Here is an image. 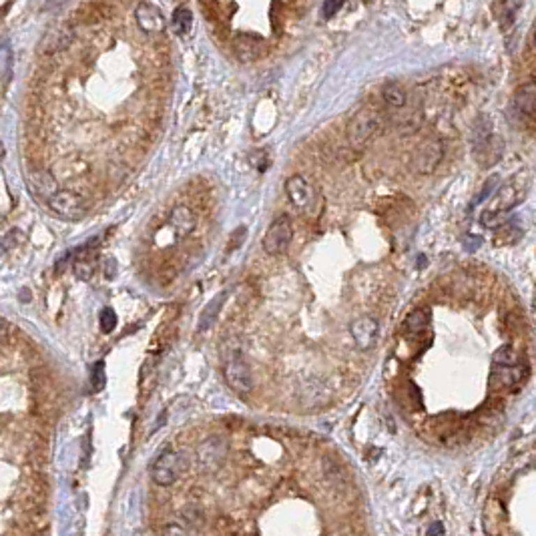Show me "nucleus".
Masks as SVG:
<instances>
[{"label":"nucleus","instance_id":"obj_1","mask_svg":"<svg viewBox=\"0 0 536 536\" xmlns=\"http://www.w3.org/2000/svg\"><path fill=\"white\" fill-rule=\"evenodd\" d=\"M185 470V460L181 452L175 450H165L157 456L151 464V478L157 486H171L177 482L181 474Z\"/></svg>","mask_w":536,"mask_h":536},{"label":"nucleus","instance_id":"obj_2","mask_svg":"<svg viewBox=\"0 0 536 536\" xmlns=\"http://www.w3.org/2000/svg\"><path fill=\"white\" fill-rule=\"evenodd\" d=\"M293 237L292 219L288 215H279L271 221V225L267 228L263 235V249L267 255H281L285 253V249L290 247Z\"/></svg>","mask_w":536,"mask_h":536},{"label":"nucleus","instance_id":"obj_3","mask_svg":"<svg viewBox=\"0 0 536 536\" xmlns=\"http://www.w3.org/2000/svg\"><path fill=\"white\" fill-rule=\"evenodd\" d=\"M47 203H49L50 211L66 221H79L87 213L84 201L73 191H59L57 195L50 197Z\"/></svg>","mask_w":536,"mask_h":536},{"label":"nucleus","instance_id":"obj_4","mask_svg":"<svg viewBox=\"0 0 536 536\" xmlns=\"http://www.w3.org/2000/svg\"><path fill=\"white\" fill-rule=\"evenodd\" d=\"M380 129V121L374 111H359L348 127V141L352 147H364Z\"/></svg>","mask_w":536,"mask_h":536},{"label":"nucleus","instance_id":"obj_5","mask_svg":"<svg viewBox=\"0 0 536 536\" xmlns=\"http://www.w3.org/2000/svg\"><path fill=\"white\" fill-rule=\"evenodd\" d=\"M225 380H228L229 388L237 394H249L253 390L255 382L249 364L241 356H231L225 364Z\"/></svg>","mask_w":536,"mask_h":536},{"label":"nucleus","instance_id":"obj_6","mask_svg":"<svg viewBox=\"0 0 536 536\" xmlns=\"http://www.w3.org/2000/svg\"><path fill=\"white\" fill-rule=\"evenodd\" d=\"M228 452V444L219 436L205 440L199 448H197V464L203 472H217L221 468L223 460Z\"/></svg>","mask_w":536,"mask_h":536},{"label":"nucleus","instance_id":"obj_7","mask_svg":"<svg viewBox=\"0 0 536 536\" xmlns=\"http://www.w3.org/2000/svg\"><path fill=\"white\" fill-rule=\"evenodd\" d=\"M135 20L139 24V29L143 33L159 34L165 31V15L159 6L151 4V2H141L135 10Z\"/></svg>","mask_w":536,"mask_h":536},{"label":"nucleus","instance_id":"obj_8","mask_svg":"<svg viewBox=\"0 0 536 536\" xmlns=\"http://www.w3.org/2000/svg\"><path fill=\"white\" fill-rule=\"evenodd\" d=\"M378 332H380V327H378V322H375L374 318H359L356 320L354 324L350 325V334H352V338H354V343H356L357 350H362V352H368V350H372L375 345V341H378Z\"/></svg>","mask_w":536,"mask_h":536},{"label":"nucleus","instance_id":"obj_9","mask_svg":"<svg viewBox=\"0 0 536 536\" xmlns=\"http://www.w3.org/2000/svg\"><path fill=\"white\" fill-rule=\"evenodd\" d=\"M526 375V368L524 366H498L494 364L492 372H490V388L492 390H502V388H510L516 386L520 380Z\"/></svg>","mask_w":536,"mask_h":536},{"label":"nucleus","instance_id":"obj_10","mask_svg":"<svg viewBox=\"0 0 536 536\" xmlns=\"http://www.w3.org/2000/svg\"><path fill=\"white\" fill-rule=\"evenodd\" d=\"M285 193H288L293 205L299 207V209H306L313 201V187H311L308 179L302 177V175H293L285 181Z\"/></svg>","mask_w":536,"mask_h":536},{"label":"nucleus","instance_id":"obj_11","mask_svg":"<svg viewBox=\"0 0 536 536\" xmlns=\"http://www.w3.org/2000/svg\"><path fill=\"white\" fill-rule=\"evenodd\" d=\"M70 40H73V31L68 27H65V24L54 27V29L47 31L43 40L38 43V52L40 54H54L59 50L66 49L70 45Z\"/></svg>","mask_w":536,"mask_h":536},{"label":"nucleus","instance_id":"obj_12","mask_svg":"<svg viewBox=\"0 0 536 536\" xmlns=\"http://www.w3.org/2000/svg\"><path fill=\"white\" fill-rule=\"evenodd\" d=\"M27 185H29V189L33 191L34 195L47 197V201H49L52 195L59 193V185H57L54 177L50 175L49 171H43V169H34V171H31L29 177H27Z\"/></svg>","mask_w":536,"mask_h":536},{"label":"nucleus","instance_id":"obj_13","mask_svg":"<svg viewBox=\"0 0 536 536\" xmlns=\"http://www.w3.org/2000/svg\"><path fill=\"white\" fill-rule=\"evenodd\" d=\"M169 225L171 229L177 233L179 237H187V235H191L193 233V229L197 228V217L195 213L191 211L189 207H185V205H177V207H173L171 213H169Z\"/></svg>","mask_w":536,"mask_h":536},{"label":"nucleus","instance_id":"obj_14","mask_svg":"<svg viewBox=\"0 0 536 536\" xmlns=\"http://www.w3.org/2000/svg\"><path fill=\"white\" fill-rule=\"evenodd\" d=\"M228 295L229 292L217 293L211 302L205 306V309H203V311H201V315H199V325H197V327H199V332H207V329L217 322V318H219V313H221V308H223V306H225V302H228Z\"/></svg>","mask_w":536,"mask_h":536},{"label":"nucleus","instance_id":"obj_15","mask_svg":"<svg viewBox=\"0 0 536 536\" xmlns=\"http://www.w3.org/2000/svg\"><path fill=\"white\" fill-rule=\"evenodd\" d=\"M235 49L239 52V57L244 61H253L261 54V49H263V40L253 36V34H241L235 38Z\"/></svg>","mask_w":536,"mask_h":536},{"label":"nucleus","instance_id":"obj_16","mask_svg":"<svg viewBox=\"0 0 536 536\" xmlns=\"http://www.w3.org/2000/svg\"><path fill=\"white\" fill-rule=\"evenodd\" d=\"M442 159V147L440 143H426V145L418 151V157H416V161H418V171H422V173H430L438 161Z\"/></svg>","mask_w":536,"mask_h":536},{"label":"nucleus","instance_id":"obj_17","mask_svg":"<svg viewBox=\"0 0 536 536\" xmlns=\"http://www.w3.org/2000/svg\"><path fill=\"white\" fill-rule=\"evenodd\" d=\"M514 105L522 114H533L536 109V87L535 84H524L520 87Z\"/></svg>","mask_w":536,"mask_h":536},{"label":"nucleus","instance_id":"obj_18","mask_svg":"<svg viewBox=\"0 0 536 536\" xmlns=\"http://www.w3.org/2000/svg\"><path fill=\"white\" fill-rule=\"evenodd\" d=\"M428 325H430V311L428 309H414L406 318L404 327H406L408 334H416L418 336V334H422Z\"/></svg>","mask_w":536,"mask_h":536},{"label":"nucleus","instance_id":"obj_19","mask_svg":"<svg viewBox=\"0 0 536 536\" xmlns=\"http://www.w3.org/2000/svg\"><path fill=\"white\" fill-rule=\"evenodd\" d=\"M191 27H193V15H191V10L185 8V6L175 8V13H173V29H175V33L183 36V34H187L191 31Z\"/></svg>","mask_w":536,"mask_h":536},{"label":"nucleus","instance_id":"obj_20","mask_svg":"<svg viewBox=\"0 0 536 536\" xmlns=\"http://www.w3.org/2000/svg\"><path fill=\"white\" fill-rule=\"evenodd\" d=\"M382 95H384V100L392 107H404L406 105V91L398 82H388L382 89Z\"/></svg>","mask_w":536,"mask_h":536},{"label":"nucleus","instance_id":"obj_21","mask_svg":"<svg viewBox=\"0 0 536 536\" xmlns=\"http://www.w3.org/2000/svg\"><path fill=\"white\" fill-rule=\"evenodd\" d=\"M0 68H2V87L6 89L10 82L13 75V49L8 40H2V49H0Z\"/></svg>","mask_w":536,"mask_h":536},{"label":"nucleus","instance_id":"obj_22","mask_svg":"<svg viewBox=\"0 0 536 536\" xmlns=\"http://www.w3.org/2000/svg\"><path fill=\"white\" fill-rule=\"evenodd\" d=\"M494 364H498V366H516L519 364V354L510 345H502L494 354Z\"/></svg>","mask_w":536,"mask_h":536},{"label":"nucleus","instance_id":"obj_23","mask_svg":"<svg viewBox=\"0 0 536 536\" xmlns=\"http://www.w3.org/2000/svg\"><path fill=\"white\" fill-rule=\"evenodd\" d=\"M98 325L103 334H113V329L117 327V313L111 308H105L98 315Z\"/></svg>","mask_w":536,"mask_h":536},{"label":"nucleus","instance_id":"obj_24","mask_svg":"<svg viewBox=\"0 0 536 536\" xmlns=\"http://www.w3.org/2000/svg\"><path fill=\"white\" fill-rule=\"evenodd\" d=\"M22 241H24L22 231H18V229H10V231L2 237V249H4V251L17 249L18 245H22Z\"/></svg>","mask_w":536,"mask_h":536},{"label":"nucleus","instance_id":"obj_25","mask_svg":"<svg viewBox=\"0 0 536 536\" xmlns=\"http://www.w3.org/2000/svg\"><path fill=\"white\" fill-rule=\"evenodd\" d=\"M91 380H93V386H95V390H100V388L105 386V364H103V362L95 364V368H93V374H91Z\"/></svg>","mask_w":536,"mask_h":536},{"label":"nucleus","instance_id":"obj_26","mask_svg":"<svg viewBox=\"0 0 536 536\" xmlns=\"http://www.w3.org/2000/svg\"><path fill=\"white\" fill-rule=\"evenodd\" d=\"M161 536H189V533L181 526V524H167L163 528Z\"/></svg>","mask_w":536,"mask_h":536},{"label":"nucleus","instance_id":"obj_27","mask_svg":"<svg viewBox=\"0 0 536 536\" xmlns=\"http://www.w3.org/2000/svg\"><path fill=\"white\" fill-rule=\"evenodd\" d=\"M341 8V2H324L322 4V13L325 18H332Z\"/></svg>","mask_w":536,"mask_h":536},{"label":"nucleus","instance_id":"obj_28","mask_svg":"<svg viewBox=\"0 0 536 536\" xmlns=\"http://www.w3.org/2000/svg\"><path fill=\"white\" fill-rule=\"evenodd\" d=\"M117 260H113V258H107L105 260V267H103V271H105V277L107 279H113L114 276H117Z\"/></svg>","mask_w":536,"mask_h":536},{"label":"nucleus","instance_id":"obj_29","mask_svg":"<svg viewBox=\"0 0 536 536\" xmlns=\"http://www.w3.org/2000/svg\"><path fill=\"white\" fill-rule=\"evenodd\" d=\"M428 536H444V526L436 522V524H432L430 526V530H428Z\"/></svg>","mask_w":536,"mask_h":536},{"label":"nucleus","instance_id":"obj_30","mask_svg":"<svg viewBox=\"0 0 536 536\" xmlns=\"http://www.w3.org/2000/svg\"><path fill=\"white\" fill-rule=\"evenodd\" d=\"M535 45H536V34H535Z\"/></svg>","mask_w":536,"mask_h":536}]
</instances>
